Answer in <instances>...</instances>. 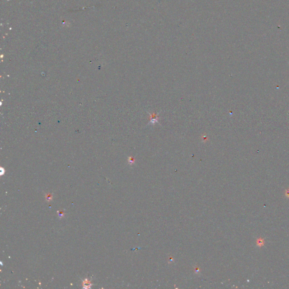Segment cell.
Here are the masks:
<instances>
[{"instance_id": "cell-6", "label": "cell", "mask_w": 289, "mask_h": 289, "mask_svg": "<svg viewBox=\"0 0 289 289\" xmlns=\"http://www.w3.org/2000/svg\"><path fill=\"white\" fill-rule=\"evenodd\" d=\"M288 64H289V63H288Z\"/></svg>"}, {"instance_id": "cell-4", "label": "cell", "mask_w": 289, "mask_h": 289, "mask_svg": "<svg viewBox=\"0 0 289 289\" xmlns=\"http://www.w3.org/2000/svg\"><path fill=\"white\" fill-rule=\"evenodd\" d=\"M257 244L258 246H262L264 244V241L263 239H258V241H257Z\"/></svg>"}, {"instance_id": "cell-2", "label": "cell", "mask_w": 289, "mask_h": 289, "mask_svg": "<svg viewBox=\"0 0 289 289\" xmlns=\"http://www.w3.org/2000/svg\"><path fill=\"white\" fill-rule=\"evenodd\" d=\"M45 200H46L47 202H50L53 200V193H45Z\"/></svg>"}, {"instance_id": "cell-1", "label": "cell", "mask_w": 289, "mask_h": 289, "mask_svg": "<svg viewBox=\"0 0 289 289\" xmlns=\"http://www.w3.org/2000/svg\"><path fill=\"white\" fill-rule=\"evenodd\" d=\"M93 285V284L90 283L89 281L86 278L84 280H82V286H83L84 288H88L91 287V286Z\"/></svg>"}, {"instance_id": "cell-5", "label": "cell", "mask_w": 289, "mask_h": 289, "mask_svg": "<svg viewBox=\"0 0 289 289\" xmlns=\"http://www.w3.org/2000/svg\"><path fill=\"white\" fill-rule=\"evenodd\" d=\"M286 195H287L289 197V192H288V193H287V192H286Z\"/></svg>"}, {"instance_id": "cell-3", "label": "cell", "mask_w": 289, "mask_h": 289, "mask_svg": "<svg viewBox=\"0 0 289 289\" xmlns=\"http://www.w3.org/2000/svg\"><path fill=\"white\" fill-rule=\"evenodd\" d=\"M57 214H58V216L59 218H63V217H64V215H65L64 211V210L57 211Z\"/></svg>"}]
</instances>
